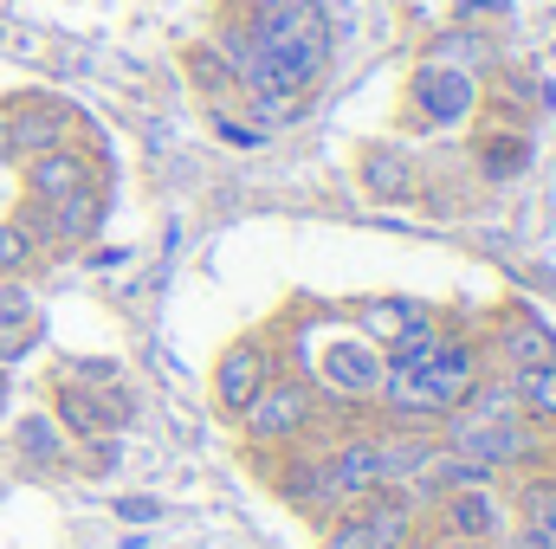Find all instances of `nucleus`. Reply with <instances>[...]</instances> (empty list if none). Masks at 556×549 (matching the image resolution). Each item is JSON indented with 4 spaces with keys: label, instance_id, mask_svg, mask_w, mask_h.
I'll use <instances>...</instances> for the list:
<instances>
[{
    "label": "nucleus",
    "instance_id": "1",
    "mask_svg": "<svg viewBox=\"0 0 556 549\" xmlns=\"http://www.w3.org/2000/svg\"><path fill=\"white\" fill-rule=\"evenodd\" d=\"M240 33L260 52V85L253 91L311 98V85L330 72V20H324L317 0H247Z\"/></svg>",
    "mask_w": 556,
    "mask_h": 549
},
{
    "label": "nucleus",
    "instance_id": "2",
    "mask_svg": "<svg viewBox=\"0 0 556 549\" xmlns=\"http://www.w3.org/2000/svg\"><path fill=\"white\" fill-rule=\"evenodd\" d=\"M479 375H485V362H479V343L472 336H459V330H427L420 343H408L402 356H389V369H382V408L389 413H420V420H440V413H453L472 388H479Z\"/></svg>",
    "mask_w": 556,
    "mask_h": 549
},
{
    "label": "nucleus",
    "instance_id": "3",
    "mask_svg": "<svg viewBox=\"0 0 556 549\" xmlns=\"http://www.w3.org/2000/svg\"><path fill=\"white\" fill-rule=\"evenodd\" d=\"M446 420V452H466V459H479V465H518V459H531V446H538V426L518 413V420H485V413H440Z\"/></svg>",
    "mask_w": 556,
    "mask_h": 549
},
{
    "label": "nucleus",
    "instance_id": "4",
    "mask_svg": "<svg viewBox=\"0 0 556 549\" xmlns=\"http://www.w3.org/2000/svg\"><path fill=\"white\" fill-rule=\"evenodd\" d=\"M311 413H317V401H311V388L304 382H291V375H273L253 401H247V439L253 446H285V439H298L304 426H311Z\"/></svg>",
    "mask_w": 556,
    "mask_h": 549
},
{
    "label": "nucleus",
    "instance_id": "5",
    "mask_svg": "<svg viewBox=\"0 0 556 549\" xmlns=\"http://www.w3.org/2000/svg\"><path fill=\"white\" fill-rule=\"evenodd\" d=\"M324 465H330V498H369V491L395 485L389 439H376V433H356V439H343V446H337Z\"/></svg>",
    "mask_w": 556,
    "mask_h": 549
},
{
    "label": "nucleus",
    "instance_id": "6",
    "mask_svg": "<svg viewBox=\"0 0 556 549\" xmlns=\"http://www.w3.org/2000/svg\"><path fill=\"white\" fill-rule=\"evenodd\" d=\"M472 104H479V85H472V72H459V65H446V59H427L415 72V111L420 124H459V117H472Z\"/></svg>",
    "mask_w": 556,
    "mask_h": 549
},
{
    "label": "nucleus",
    "instance_id": "7",
    "mask_svg": "<svg viewBox=\"0 0 556 549\" xmlns=\"http://www.w3.org/2000/svg\"><path fill=\"white\" fill-rule=\"evenodd\" d=\"M98 220H104V194H98V188H78V194H65V201H46V207H26V214H20V227H26L33 240H52V246L91 240Z\"/></svg>",
    "mask_w": 556,
    "mask_h": 549
},
{
    "label": "nucleus",
    "instance_id": "8",
    "mask_svg": "<svg viewBox=\"0 0 556 549\" xmlns=\"http://www.w3.org/2000/svg\"><path fill=\"white\" fill-rule=\"evenodd\" d=\"M273 375H278L273 349H266L260 336H240V343L220 356V369H214V401H220L227 413H247V401H253Z\"/></svg>",
    "mask_w": 556,
    "mask_h": 549
},
{
    "label": "nucleus",
    "instance_id": "9",
    "mask_svg": "<svg viewBox=\"0 0 556 549\" xmlns=\"http://www.w3.org/2000/svg\"><path fill=\"white\" fill-rule=\"evenodd\" d=\"M356 323H363V336H369V343H382L389 356H402V349L420 343L440 317H433L420 297H369V304L356 310Z\"/></svg>",
    "mask_w": 556,
    "mask_h": 549
},
{
    "label": "nucleus",
    "instance_id": "10",
    "mask_svg": "<svg viewBox=\"0 0 556 549\" xmlns=\"http://www.w3.org/2000/svg\"><path fill=\"white\" fill-rule=\"evenodd\" d=\"M78 188H98V168L91 155H78L72 142L65 149H46V155H26V201L46 207V201H65Z\"/></svg>",
    "mask_w": 556,
    "mask_h": 549
},
{
    "label": "nucleus",
    "instance_id": "11",
    "mask_svg": "<svg viewBox=\"0 0 556 549\" xmlns=\"http://www.w3.org/2000/svg\"><path fill=\"white\" fill-rule=\"evenodd\" d=\"M505 505H498V491L492 485H466V491H446L440 498V531L446 537H466V544H492V537H505Z\"/></svg>",
    "mask_w": 556,
    "mask_h": 549
},
{
    "label": "nucleus",
    "instance_id": "12",
    "mask_svg": "<svg viewBox=\"0 0 556 549\" xmlns=\"http://www.w3.org/2000/svg\"><path fill=\"white\" fill-rule=\"evenodd\" d=\"M7 130H13V155H46V149H65L78 117L52 98H26L20 111H7Z\"/></svg>",
    "mask_w": 556,
    "mask_h": 549
},
{
    "label": "nucleus",
    "instance_id": "13",
    "mask_svg": "<svg viewBox=\"0 0 556 549\" xmlns=\"http://www.w3.org/2000/svg\"><path fill=\"white\" fill-rule=\"evenodd\" d=\"M52 408H59V426H65V433H78V439H104V433L117 426V395L85 388V382H65V375H59Z\"/></svg>",
    "mask_w": 556,
    "mask_h": 549
},
{
    "label": "nucleus",
    "instance_id": "14",
    "mask_svg": "<svg viewBox=\"0 0 556 549\" xmlns=\"http://www.w3.org/2000/svg\"><path fill=\"white\" fill-rule=\"evenodd\" d=\"M324 388L330 395H376L382 388V362H376V349L369 343H330V356H324Z\"/></svg>",
    "mask_w": 556,
    "mask_h": 549
},
{
    "label": "nucleus",
    "instance_id": "15",
    "mask_svg": "<svg viewBox=\"0 0 556 549\" xmlns=\"http://www.w3.org/2000/svg\"><path fill=\"white\" fill-rule=\"evenodd\" d=\"M363 531H369V549H415V505L395 485H382V491H369Z\"/></svg>",
    "mask_w": 556,
    "mask_h": 549
},
{
    "label": "nucleus",
    "instance_id": "16",
    "mask_svg": "<svg viewBox=\"0 0 556 549\" xmlns=\"http://www.w3.org/2000/svg\"><path fill=\"white\" fill-rule=\"evenodd\" d=\"M33 343H39V304L20 284H0V362L26 356Z\"/></svg>",
    "mask_w": 556,
    "mask_h": 549
},
{
    "label": "nucleus",
    "instance_id": "17",
    "mask_svg": "<svg viewBox=\"0 0 556 549\" xmlns=\"http://www.w3.org/2000/svg\"><path fill=\"white\" fill-rule=\"evenodd\" d=\"M498 349H505L511 369H544V362H556V330L538 323V317H511L498 330Z\"/></svg>",
    "mask_w": 556,
    "mask_h": 549
},
{
    "label": "nucleus",
    "instance_id": "18",
    "mask_svg": "<svg viewBox=\"0 0 556 549\" xmlns=\"http://www.w3.org/2000/svg\"><path fill=\"white\" fill-rule=\"evenodd\" d=\"M363 181H369V194H382V201H408V194H415V168H408V155H395V149H369V155H363Z\"/></svg>",
    "mask_w": 556,
    "mask_h": 549
},
{
    "label": "nucleus",
    "instance_id": "19",
    "mask_svg": "<svg viewBox=\"0 0 556 549\" xmlns=\"http://www.w3.org/2000/svg\"><path fill=\"white\" fill-rule=\"evenodd\" d=\"M525 162H531V142H525V130H485V137H479V168H485L492 181H511Z\"/></svg>",
    "mask_w": 556,
    "mask_h": 549
},
{
    "label": "nucleus",
    "instance_id": "20",
    "mask_svg": "<svg viewBox=\"0 0 556 549\" xmlns=\"http://www.w3.org/2000/svg\"><path fill=\"white\" fill-rule=\"evenodd\" d=\"M511 388H518V408L525 413L556 420V362H544V369H511Z\"/></svg>",
    "mask_w": 556,
    "mask_h": 549
},
{
    "label": "nucleus",
    "instance_id": "21",
    "mask_svg": "<svg viewBox=\"0 0 556 549\" xmlns=\"http://www.w3.org/2000/svg\"><path fill=\"white\" fill-rule=\"evenodd\" d=\"M13 446H20L26 459H59V452H65V439H59V420H46V413H26V420L13 426Z\"/></svg>",
    "mask_w": 556,
    "mask_h": 549
},
{
    "label": "nucleus",
    "instance_id": "22",
    "mask_svg": "<svg viewBox=\"0 0 556 549\" xmlns=\"http://www.w3.org/2000/svg\"><path fill=\"white\" fill-rule=\"evenodd\" d=\"M459 408H466V413H485V420H518V413H525V408H518V388H511V382H479Z\"/></svg>",
    "mask_w": 556,
    "mask_h": 549
},
{
    "label": "nucleus",
    "instance_id": "23",
    "mask_svg": "<svg viewBox=\"0 0 556 549\" xmlns=\"http://www.w3.org/2000/svg\"><path fill=\"white\" fill-rule=\"evenodd\" d=\"M33 253H39V240H33V233H26L20 220H0V278L20 272V266H26Z\"/></svg>",
    "mask_w": 556,
    "mask_h": 549
},
{
    "label": "nucleus",
    "instance_id": "24",
    "mask_svg": "<svg viewBox=\"0 0 556 549\" xmlns=\"http://www.w3.org/2000/svg\"><path fill=\"white\" fill-rule=\"evenodd\" d=\"M324 549H369V531H363V518H337V524L324 531Z\"/></svg>",
    "mask_w": 556,
    "mask_h": 549
},
{
    "label": "nucleus",
    "instance_id": "25",
    "mask_svg": "<svg viewBox=\"0 0 556 549\" xmlns=\"http://www.w3.org/2000/svg\"><path fill=\"white\" fill-rule=\"evenodd\" d=\"M420 549H492V544H466V537H433V544H420Z\"/></svg>",
    "mask_w": 556,
    "mask_h": 549
},
{
    "label": "nucleus",
    "instance_id": "26",
    "mask_svg": "<svg viewBox=\"0 0 556 549\" xmlns=\"http://www.w3.org/2000/svg\"><path fill=\"white\" fill-rule=\"evenodd\" d=\"M0 162H13V130H7V111H0Z\"/></svg>",
    "mask_w": 556,
    "mask_h": 549
},
{
    "label": "nucleus",
    "instance_id": "27",
    "mask_svg": "<svg viewBox=\"0 0 556 549\" xmlns=\"http://www.w3.org/2000/svg\"><path fill=\"white\" fill-rule=\"evenodd\" d=\"M0 408H7V369H0Z\"/></svg>",
    "mask_w": 556,
    "mask_h": 549
}]
</instances>
